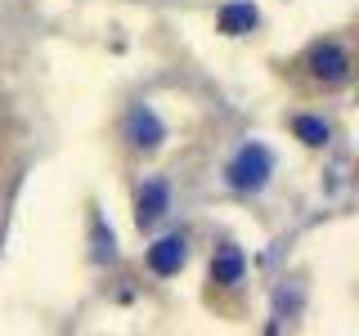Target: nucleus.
Instances as JSON below:
<instances>
[{
    "label": "nucleus",
    "instance_id": "obj_1",
    "mask_svg": "<svg viewBox=\"0 0 359 336\" xmlns=\"http://www.w3.org/2000/svg\"><path fill=\"white\" fill-rule=\"evenodd\" d=\"M269 171H274V157H269V148H261V144H243V148L233 153V162L224 166V175H229V184L238 188V193H261Z\"/></svg>",
    "mask_w": 359,
    "mask_h": 336
},
{
    "label": "nucleus",
    "instance_id": "obj_2",
    "mask_svg": "<svg viewBox=\"0 0 359 336\" xmlns=\"http://www.w3.org/2000/svg\"><path fill=\"white\" fill-rule=\"evenodd\" d=\"M306 67H310V76L319 85H341L346 76H351V54H346L337 41H319L306 54Z\"/></svg>",
    "mask_w": 359,
    "mask_h": 336
},
{
    "label": "nucleus",
    "instance_id": "obj_3",
    "mask_svg": "<svg viewBox=\"0 0 359 336\" xmlns=\"http://www.w3.org/2000/svg\"><path fill=\"white\" fill-rule=\"evenodd\" d=\"M126 134H130V144H135V148L153 153L157 144H162V134H166V130H162V121H157L149 108H135L130 117H126Z\"/></svg>",
    "mask_w": 359,
    "mask_h": 336
},
{
    "label": "nucleus",
    "instance_id": "obj_4",
    "mask_svg": "<svg viewBox=\"0 0 359 336\" xmlns=\"http://www.w3.org/2000/svg\"><path fill=\"white\" fill-rule=\"evenodd\" d=\"M162 216H166V184L162 179H149L140 188V197H135V220H140V229H149Z\"/></svg>",
    "mask_w": 359,
    "mask_h": 336
},
{
    "label": "nucleus",
    "instance_id": "obj_5",
    "mask_svg": "<svg viewBox=\"0 0 359 336\" xmlns=\"http://www.w3.org/2000/svg\"><path fill=\"white\" fill-rule=\"evenodd\" d=\"M184 265V238L180 233H171V238H162V242H153L149 246V269L153 274H175V269Z\"/></svg>",
    "mask_w": 359,
    "mask_h": 336
},
{
    "label": "nucleus",
    "instance_id": "obj_6",
    "mask_svg": "<svg viewBox=\"0 0 359 336\" xmlns=\"http://www.w3.org/2000/svg\"><path fill=\"white\" fill-rule=\"evenodd\" d=\"M211 278L216 283H238L243 278V251L238 246H220L216 260H211Z\"/></svg>",
    "mask_w": 359,
    "mask_h": 336
},
{
    "label": "nucleus",
    "instance_id": "obj_7",
    "mask_svg": "<svg viewBox=\"0 0 359 336\" xmlns=\"http://www.w3.org/2000/svg\"><path fill=\"white\" fill-rule=\"evenodd\" d=\"M256 27V9L252 5H224L220 9V31L224 36H243V31Z\"/></svg>",
    "mask_w": 359,
    "mask_h": 336
},
{
    "label": "nucleus",
    "instance_id": "obj_8",
    "mask_svg": "<svg viewBox=\"0 0 359 336\" xmlns=\"http://www.w3.org/2000/svg\"><path fill=\"white\" fill-rule=\"evenodd\" d=\"M292 130H297L306 144H314V148H319V144H328V126H323L319 117H297V121H292Z\"/></svg>",
    "mask_w": 359,
    "mask_h": 336
}]
</instances>
